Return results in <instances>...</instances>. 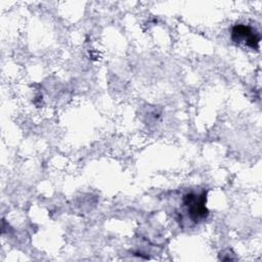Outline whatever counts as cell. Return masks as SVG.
I'll use <instances>...</instances> for the list:
<instances>
[{"label": "cell", "mask_w": 262, "mask_h": 262, "mask_svg": "<svg viewBox=\"0 0 262 262\" xmlns=\"http://www.w3.org/2000/svg\"><path fill=\"white\" fill-rule=\"evenodd\" d=\"M206 191H202L201 193L188 192L183 195L182 205L184 207L185 212L187 213V216L192 222L198 223L200 221L205 220L208 217L209 211L206 207Z\"/></svg>", "instance_id": "obj_1"}, {"label": "cell", "mask_w": 262, "mask_h": 262, "mask_svg": "<svg viewBox=\"0 0 262 262\" xmlns=\"http://www.w3.org/2000/svg\"><path fill=\"white\" fill-rule=\"evenodd\" d=\"M231 39L235 43H242L252 49H258L260 35L253 28L246 25H235L231 30Z\"/></svg>", "instance_id": "obj_2"}]
</instances>
